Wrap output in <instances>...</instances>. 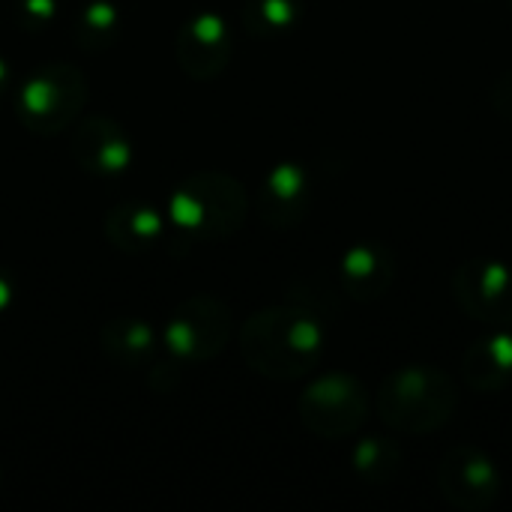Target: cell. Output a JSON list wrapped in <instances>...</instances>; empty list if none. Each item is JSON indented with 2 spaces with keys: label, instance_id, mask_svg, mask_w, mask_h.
<instances>
[{
  "label": "cell",
  "instance_id": "4",
  "mask_svg": "<svg viewBox=\"0 0 512 512\" xmlns=\"http://www.w3.org/2000/svg\"><path fill=\"white\" fill-rule=\"evenodd\" d=\"M303 414L315 432L339 438V435H348L357 426H363V420L369 414V396L354 378L333 375L309 390V396L303 402Z\"/></svg>",
  "mask_w": 512,
  "mask_h": 512
},
{
  "label": "cell",
  "instance_id": "6",
  "mask_svg": "<svg viewBox=\"0 0 512 512\" xmlns=\"http://www.w3.org/2000/svg\"><path fill=\"white\" fill-rule=\"evenodd\" d=\"M345 279L357 297H378L393 282V261L384 249L360 246L345 258Z\"/></svg>",
  "mask_w": 512,
  "mask_h": 512
},
{
  "label": "cell",
  "instance_id": "7",
  "mask_svg": "<svg viewBox=\"0 0 512 512\" xmlns=\"http://www.w3.org/2000/svg\"><path fill=\"white\" fill-rule=\"evenodd\" d=\"M357 468H360V471H372V477H378V471L384 468V474L393 477L396 468H399V450H396L393 444H387L384 438L366 441V444L357 450Z\"/></svg>",
  "mask_w": 512,
  "mask_h": 512
},
{
  "label": "cell",
  "instance_id": "2",
  "mask_svg": "<svg viewBox=\"0 0 512 512\" xmlns=\"http://www.w3.org/2000/svg\"><path fill=\"white\" fill-rule=\"evenodd\" d=\"M438 486L447 504L465 512L489 510L501 495L498 465L477 447H453L441 459Z\"/></svg>",
  "mask_w": 512,
  "mask_h": 512
},
{
  "label": "cell",
  "instance_id": "5",
  "mask_svg": "<svg viewBox=\"0 0 512 512\" xmlns=\"http://www.w3.org/2000/svg\"><path fill=\"white\" fill-rule=\"evenodd\" d=\"M465 378L480 393L504 390L512 381V336L495 333L480 339L465 354Z\"/></svg>",
  "mask_w": 512,
  "mask_h": 512
},
{
  "label": "cell",
  "instance_id": "1",
  "mask_svg": "<svg viewBox=\"0 0 512 512\" xmlns=\"http://www.w3.org/2000/svg\"><path fill=\"white\" fill-rule=\"evenodd\" d=\"M459 405L453 378L435 366H405L381 384L378 414L381 420L405 435H429L450 423Z\"/></svg>",
  "mask_w": 512,
  "mask_h": 512
},
{
  "label": "cell",
  "instance_id": "8",
  "mask_svg": "<svg viewBox=\"0 0 512 512\" xmlns=\"http://www.w3.org/2000/svg\"><path fill=\"white\" fill-rule=\"evenodd\" d=\"M495 99H498V108H501L504 114H510L512 117V75L510 78H504V81L498 84V90H495Z\"/></svg>",
  "mask_w": 512,
  "mask_h": 512
},
{
  "label": "cell",
  "instance_id": "3",
  "mask_svg": "<svg viewBox=\"0 0 512 512\" xmlns=\"http://www.w3.org/2000/svg\"><path fill=\"white\" fill-rule=\"evenodd\" d=\"M453 294L471 318L495 327L512 324V267L507 264L492 258L462 264L453 276Z\"/></svg>",
  "mask_w": 512,
  "mask_h": 512
}]
</instances>
